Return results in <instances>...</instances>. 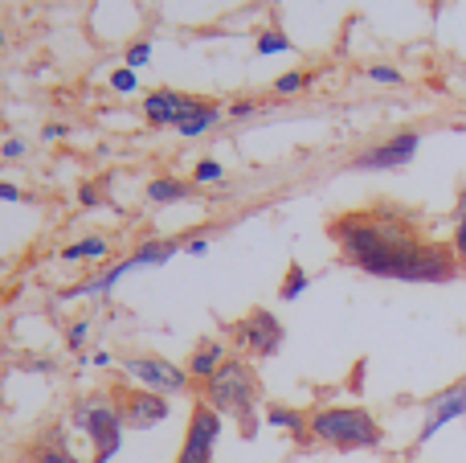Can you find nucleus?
Segmentation results:
<instances>
[{"label": "nucleus", "instance_id": "1", "mask_svg": "<svg viewBox=\"0 0 466 463\" xmlns=\"http://www.w3.org/2000/svg\"><path fill=\"white\" fill-rule=\"evenodd\" d=\"M331 238L339 242L352 267L377 279H401V283H446L459 271L451 246L426 242L413 234V226L393 210L348 213L331 221Z\"/></svg>", "mask_w": 466, "mask_h": 463}, {"label": "nucleus", "instance_id": "2", "mask_svg": "<svg viewBox=\"0 0 466 463\" xmlns=\"http://www.w3.org/2000/svg\"><path fill=\"white\" fill-rule=\"evenodd\" d=\"M254 402H258V377L246 361H226L205 382V406H213L221 418H238L246 439H254V431H258Z\"/></svg>", "mask_w": 466, "mask_h": 463}, {"label": "nucleus", "instance_id": "3", "mask_svg": "<svg viewBox=\"0 0 466 463\" xmlns=\"http://www.w3.org/2000/svg\"><path fill=\"white\" fill-rule=\"evenodd\" d=\"M307 431L311 439L328 443L336 451H364L380 443V427L369 410L360 406H323L307 418Z\"/></svg>", "mask_w": 466, "mask_h": 463}, {"label": "nucleus", "instance_id": "4", "mask_svg": "<svg viewBox=\"0 0 466 463\" xmlns=\"http://www.w3.org/2000/svg\"><path fill=\"white\" fill-rule=\"evenodd\" d=\"M74 427L90 439L95 448V463H111L115 451L123 448V410L115 406L111 398L103 394H90V398H78L74 402Z\"/></svg>", "mask_w": 466, "mask_h": 463}, {"label": "nucleus", "instance_id": "5", "mask_svg": "<svg viewBox=\"0 0 466 463\" xmlns=\"http://www.w3.org/2000/svg\"><path fill=\"white\" fill-rule=\"evenodd\" d=\"M123 374L136 377L144 390L164 394V398H168V394L188 390V369L172 365V361H164V357H127L123 361Z\"/></svg>", "mask_w": 466, "mask_h": 463}, {"label": "nucleus", "instance_id": "6", "mask_svg": "<svg viewBox=\"0 0 466 463\" xmlns=\"http://www.w3.org/2000/svg\"><path fill=\"white\" fill-rule=\"evenodd\" d=\"M218 439H221V415L201 402V406L193 410V418H188V431H185V443H180L177 463H213Z\"/></svg>", "mask_w": 466, "mask_h": 463}, {"label": "nucleus", "instance_id": "7", "mask_svg": "<svg viewBox=\"0 0 466 463\" xmlns=\"http://www.w3.org/2000/svg\"><path fill=\"white\" fill-rule=\"evenodd\" d=\"M233 336H238V345L249 349L254 357H274V353L282 349V324H279V316L266 308H254L246 320H238Z\"/></svg>", "mask_w": 466, "mask_h": 463}, {"label": "nucleus", "instance_id": "8", "mask_svg": "<svg viewBox=\"0 0 466 463\" xmlns=\"http://www.w3.org/2000/svg\"><path fill=\"white\" fill-rule=\"evenodd\" d=\"M205 107H213L209 98H193V95H180V90H152L144 98V115L156 128H180L185 119L201 115Z\"/></svg>", "mask_w": 466, "mask_h": 463}, {"label": "nucleus", "instance_id": "9", "mask_svg": "<svg viewBox=\"0 0 466 463\" xmlns=\"http://www.w3.org/2000/svg\"><path fill=\"white\" fill-rule=\"evenodd\" d=\"M418 148H421V136H418V131H401V136L385 139V144H372L369 152H360V156L352 160V169H360V172L405 169V164L418 156Z\"/></svg>", "mask_w": 466, "mask_h": 463}, {"label": "nucleus", "instance_id": "10", "mask_svg": "<svg viewBox=\"0 0 466 463\" xmlns=\"http://www.w3.org/2000/svg\"><path fill=\"white\" fill-rule=\"evenodd\" d=\"M462 415H466V382L434 394V398L426 402V423H421V431H418V448H426L442 427H451L454 418H462Z\"/></svg>", "mask_w": 466, "mask_h": 463}, {"label": "nucleus", "instance_id": "11", "mask_svg": "<svg viewBox=\"0 0 466 463\" xmlns=\"http://www.w3.org/2000/svg\"><path fill=\"white\" fill-rule=\"evenodd\" d=\"M119 410H123V423L131 427V431H152L156 423H164L168 418V398L164 394H152V390H127L119 398Z\"/></svg>", "mask_w": 466, "mask_h": 463}, {"label": "nucleus", "instance_id": "12", "mask_svg": "<svg viewBox=\"0 0 466 463\" xmlns=\"http://www.w3.org/2000/svg\"><path fill=\"white\" fill-rule=\"evenodd\" d=\"M226 345L221 341H201L197 345V353L188 357V377H197V382H209L213 374H218L221 365H226Z\"/></svg>", "mask_w": 466, "mask_h": 463}, {"label": "nucleus", "instance_id": "13", "mask_svg": "<svg viewBox=\"0 0 466 463\" xmlns=\"http://www.w3.org/2000/svg\"><path fill=\"white\" fill-rule=\"evenodd\" d=\"M136 267H139V262H136V254H131V259H123V262H115V267H106L98 279H86V283H82V287H74L70 295H106L115 283H119L123 275H131V271H136Z\"/></svg>", "mask_w": 466, "mask_h": 463}, {"label": "nucleus", "instance_id": "14", "mask_svg": "<svg viewBox=\"0 0 466 463\" xmlns=\"http://www.w3.org/2000/svg\"><path fill=\"white\" fill-rule=\"evenodd\" d=\"M29 463H82V459H74V456H70V448L62 443V431H57V435H46V439H41L37 448H33Z\"/></svg>", "mask_w": 466, "mask_h": 463}, {"label": "nucleus", "instance_id": "15", "mask_svg": "<svg viewBox=\"0 0 466 463\" xmlns=\"http://www.w3.org/2000/svg\"><path fill=\"white\" fill-rule=\"evenodd\" d=\"M180 197H188V185H185V180H168V177H160V180H152V185H147V201H156V205L180 201Z\"/></svg>", "mask_w": 466, "mask_h": 463}, {"label": "nucleus", "instance_id": "16", "mask_svg": "<svg viewBox=\"0 0 466 463\" xmlns=\"http://www.w3.org/2000/svg\"><path fill=\"white\" fill-rule=\"evenodd\" d=\"M66 262H82V259H106V238H82V242L66 246L62 251Z\"/></svg>", "mask_w": 466, "mask_h": 463}, {"label": "nucleus", "instance_id": "17", "mask_svg": "<svg viewBox=\"0 0 466 463\" xmlns=\"http://www.w3.org/2000/svg\"><path fill=\"white\" fill-rule=\"evenodd\" d=\"M266 423H270V427H282V431L299 435V439H303V435H311V431H307V418L299 415V410H282V406H270V415H266Z\"/></svg>", "mask_w": 466, "mask_h": 463}, {"label": "nucleus", "instance_id": "18", "mask_svg": "<svg viewBox=\"0 0 466 463\" xmlns=\"http://www.w3.org/2000/svg\"><path fill=\"white\" fill-rule=\"evenodd\" d=\"M218 119H221V107L213 103V107H205L201 115H193V119H185L177 131H180V136H188V139H193V136H205V131H209Z\"/></svg>", "mask_w": 466, "mask_h": 463}, {"label": "nucleus", "instance_id": "19", "mask_svg": "<svg viewBox=\"0 0 466 463\" xmlns=\"http://www.w3.org/2000/svg\"><path fill=\"white\" fill-rule=\"evenodd\" d=\"M311 287V275H307L299 262H290V271H287V279H282V287H279V295L282 300H299V295Z\"/></svg>", "mask_w": 466, "mask_h": 463}, {"label": "nucleus", "instance_id": "20", "mask_svg": "<svg viewBox=\"0 0 466 463\" xmlns=\"http://www.w3.org/2000/svg\"><path fill=\"white\" fill-rule=\"evenodd\" d=\"M451 251H454V259H459V262H466V197L459 201V221H454Z\"/></svg>", "mask_w": 466, "mask_h": 463}, {"label": "nucleus", "instance_id": "21", "mask_svg": "<svg viewBox=\"0 0 466 463\" xmlns=\"http://www.w3.org/2000/svg\"><path fill=\"white\" fill-rule=\"evenodd\" d=\"M193 177L201 180V185H218V180L226 177V169H221L218 160H201V164H197V169H193Z\"/></svg>", "mask_w": 466, "mask_h": 463}, {"label": "nucleus", "instance_id": "22", "mask_svg": "<svg viewBox=\"0 0 466 463\" xmlns=\"http://www.w3.org/2000/svg\"><path fill=\"white\" fill-rule=\"evenodd\" d=\"M111 87L115 90H123V95H131V90L139 87V78H136V70H131V66H119V70L111 74Z\"/></svg>", "mask_w": 466, "mask_h": 463}, {"label": "nucleus", "instance_id": "23", "mask_svg": "<svg viewBox=\"0 0 466 463\" xmlns=\"http://www.w3.org/2000/svg\"><path fill=\"white\" fill-rule=\"evenodd\" d=\"M282 49H287V37H282V33H262V37H258V54H282Z\"/></svg>", "mask_w": 466, "mask_h": 463}, {"label": "nucleus", "instance_id": "24", "mask_svg": "<svg viewBox=\"0 0 466 463\" xmlns=\"http://www.w3.org/2000/svg\"><path fill=\"white\" fill-rule=\"evenodd\" d=\"M299 87H307V74H282V78L279 82H274V90H279V95H295V90Z\"/></svg>", "mask_w": 466, "mask_h": 463}, {"label": "nucleus", "instance_id": "25", "mask_svg": "<svg viewBox=\"0 0 466 463\" xmlns=\"http://www.w3.org/2000/svg\"><path fill=\"white\" fill-rule=\"evenodd\" d=\"M369 78L385 82V87H397V82H401V70H393V66H369Z\"/></svg>", "mask_w": 466, "mask_h": 463}, {"label": "nucleus", "instance_id": "26", "mask_svg": "<svg viewBox=\"0 0 466 463\" xmlns=\"http://www.w3.org/2000/svg\"><path fill=\"white\" fill-rule=\"evenodd\" d=\"M147 57H152V46H147V41H136V46L127 49V66H131V70H136V66H144Z\"/></svg>", "mask_w": 466, "mask_h": 463}, {"label": "nucleus", "instance_id": "27", "mask_svg": "<svg viewBox=\"0 0 466 463\" xmlns=\"http://www.w3.org/2000/svg\"><path fill=\"white\" fill-rule=\"evenodd\" d=\"M0 156H5V160H21V156H25V139H5V144H0Z\"/></svg>", "mask_w": 466, "mask_h": 463}, {"label": "nucleus", "instance_id": "28", "mask_svg": "<svg viewBox=\"0 0 466 463\" xmlns=\"http://www.w3.org/2000/svg\"><path fill=\"white\" fill-rule=\"evenodd\" d=\"M86 333H90V324L86 320H78V324L70 328V349H82V345H86Z\"/></svg>", "mask_w": 466, "mask_h": 463}, {"label": "nucleus", "instance_id": "29", "mask_svg": "<svg viewBox=\"0 0 466 463\" xmlns=\"http://www.w3.org/2000/svg\"><path fill=\"white\" fill-rule=\"evenodd\" d=\"M0 201H21V189H16V185H5V180H0Z\"/></svg>", "mask_w": 466, "mask_h": 463}, {"label": "nucleus", "instance_id": "30", "mask_svg": "<svg viewBox=\"0 0 466 463\" xmlns=\"http://www.w3.org/2000/svg\"><path fill=\"white\" fill-rule=\"evenodd\" d=\"M254 111H258L254 103H238V107H229V115H233V119H246V115H254Z\"/></svg>", "mask_w": 466, "mask_h": 463}, {"label": "nucleus", "instance_id": "31", "mask_svg": "<svg viewBox=\"0 0 466 463\" xmlns=\"http://www.w3.org/2000/svg\"><path fill=\"white\" fill-rule=\"evenodd\" d=\"M41 136H46V139H62L66 128H62V123H46V131H41Z\"/></svg>", "mask_w": 466, "mask_h": 463}, {"label": "nucleus", "instance_id": "32", "mask_svg": "<svg viewBox=\"0 0 466 463\" xmlns=\"http://www.w3.org/2000/svg\"><path fill=\"white\" fill-rule=\"evenodd\" d=\"M78 201H82V205H98V189H90V185H86V189L78 193Z\"/></svg>", "mask_w": 466, "mask_h": 463}, {"label": "nucleus", "instance_id": "33", "mask_svg": "<svg viewBox=\"0 0 466 463\" xmlns=\"http://www.w3.org/2000/svg\"><path fill=\"white\" fill-rule=\"evenodd\" d=\"M209 251V242H205V238H193V242H188V254H205Z\"/></svg>", "mask_w": 466, "mask_h": 463}, {"label": "nucleus", "instance_id": "34", "mask_svg": "<svg viewBox=\"0 0 466 463\" xmlns=\"http://www.w3.org/2000/svg\"><path fill=\"white\" fill-rule=\"evenodd\" d=\"M0 41H5V29H0Z\"/></svg>", "mask_w": 466, "mask_h": 463}, {"label": "nucleus", "instance_id": "35", "mask_svg": "<svg viewBox=\"0 0 466 463\" xmlns=\"http://www.w3.org/2000/svg\"><path fill=\"white\" fill-rule=\"evenodd\" d=\"M0 353H5V345H0Z\"/></svg>", "mask_w": 466, "mask_h": 463}]
</instances>
